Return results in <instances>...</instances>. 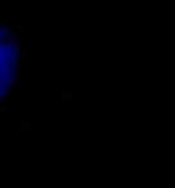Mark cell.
I'll list each match as a JSON object with an SVG mask.
<instances>
[{
    "label": "cell",
    "mask_w": 175,
    "mask_h": 188,
    "mask_svg": "<svg viewBox=\"0 0 175 188\" xmlns=\"http://www.w3.org/2000/svg\"><path fill=\"white\" fill-rule=\"evenodd\" d=\"M7 92H9V87H7V84L5 82H0V101L7 96Z\"/></svg>",
    "instance_id": "cell-1"
},
{
    "label": "cell",
    "mask_w": 175,
    "mask_h": 188,
    "mask_svg": "<svg viewBox=\"0 0 175 188\" xmlns=\"http://www.w3.org/2000/svg\"><path fill=\"white\" fill-rule=\"evenodd\" d=\"M21 130H22V132H29V130H31V123H29V122H22V123H21Z\"/></svg>",
    "instance_id": "cell-3"
},
{
    "label": "cell",
    "mask_w": 175,
    "mask_h": 188,
    "mask_svg": "<svg viewBox=\"0 0 175 188\" xmlns=\"http://www.w3.org/2000/svg\"><path fill=\"white\" fill-rule=\"evenodd\" d=\"M70 98H72L70 92H64V99H70Z\"/></svg>",
    "instance_id": "cell-4"
},
{
    "label": "cell",
    "mask_w": 175,
    "mask_h": 188,
    "mask_svg": "<svg viewBox=\"0 0 175 188\" xmlns=\"http://www.w3.org/2000/svg\"><path fill=\"white\" fill-rule=\"evenodd\" d=\"M17 86V79H15V75H12L9 80H7V87L10 89V87H15Z\"/></svg>",
    "instance_id": "cell-2"
}]
</instances>
